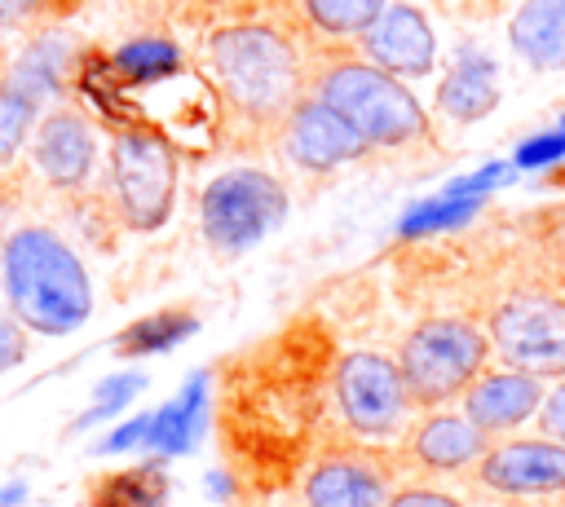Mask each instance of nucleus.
I'll return each instance as SVG.
<instances>
[{
    "label": "nucleus",
    "mask_w": 565,
    "mask_h": 507,
    "mask_svg": "<svg viewBox=\"0 0 565 507\" xmlns=\"http://www.w3.org/2000/svg\"><path fill=\"white\" fill-rule=\"evenodd\" d=\"M481 207L477 194H459V190H446L441 198H428L419 203L406 220H402V234H424V229H441V225H455V220H468L472 212Z\"/></svg>",
    "instance_id": "obj_23"
},
{
    "label": "nucleus",
    "mask_w": 565,
    "mask_h": 507,
    "mask_svg": "<svg viewBox=\"0 0 565 507\" xmlns=\"http://www.w3.org/2000/svg\"><path fill=\"white\" fill-rule=\"evenodd\" d=\"M335 401H340L344 423L366 436L393 432L411 406L397 362H388L380 353H349L335 366Z\"/></svg>",
    "instance_id": "obj_8"
},
{
    "label": "nucleus",
    "mask_w": 565,
    "mask_h": 507,
    "mask_svg": "<svg viewBox=\"0 0 565 507\" xmlns=\"http://www.w3.org/2000/svg\"><path fill=\"white\" fill-rule=\"evenodd\" d=\"M384 507H459V503L450 494H441V489H402Z\"/></svg>",
    "instance_id": "obj_31"
},
{
    "label": "nucleus",
    "mask_w": 565,
    "mask_h": 507,
    "mask_svg": "<svg viewBox=\"0 0 565 507\" xmlns=\"http://www.w3.org/2000/svg\"><path fill=\"white\" fill-rule=\"evenodd\" d=\"M366 53L388 75H424L437 53L433 26L415 4H388L366 31Z\"/></svg>",
    "instance_id": "obj_11"
},
{
    "label": "nucleus",
    "mask_w": 565,
    "mask_h": 507,
    "mask_svg": "<svg viewBox=\"0 0 565 507\" xmlns=\"http://www.w3.org/2000/svg\"><path fill=\"white\" fill-rule=\"evenodd\" d=\"M31 123H35V106H31V101H22L18 93L0 88V168L18 154V145L26 141Z\"/></svg>",
    "instance_id": "obj_26"
},
{
    "label": "nucleus",
    "mask_w": 565,
    "mask_h": 507,
    "mask_svg": "<svg viewBox=\"0 0 565 507\" xmlns=\"http://www.w3.org/2000/svg\"><path fill=\"white\" fill-rule=\"evenodd\" d=\"M221 88L252 115H278L296 101L300 62L296 48L269 26H225L207 40Z\"/></svg>",
    "instance_id": "obj_2"
},
{
    "label": "nucleus",
    "mask_w": 565,
    "mask_h": 507,
    "mask_svg": "<svg viewBox=\"0 0 565 507\" xmlns=\"http://www.w3.org/2000/svg\"><path fill=\"white\" fill-rule=\"evenodd\" d=\"M0 278L9 313L40 335H71L93 313V282L84 260L44 225H22L0 247Z\"/></svg>",
    "instance_id": "obj_1"
},
{
    "label": "nucleus",
    "mask_w": 565,
    "mask_h": 507,
    "mask_svg": "<svg viewBox=\"0 0 565 507\" xmlns=\"http://www.w3.org/2000/svg\"><path fill=\"white\" fill-rule=\"evenodd\" d=\"M441 110L455 115V119H481L494 101H499V88H494V62H486L481 53H468L446 79H441Z\"/></svg>",
    "instance_id": "obj_19"
},
{
    "label": "nucleus",
    "mask_w": 565,
    "mask_h": 507,
    "mask_svg": "<svg viewBox=\"0 0 565 507\" xmlns=\"http://www.w3.org/2000/svg\"><path fill=\"white\" fill-rule=\"evenodd\" d=\"M305 13L327 35H366L384 13V0H305Z\"/></svg>",
    "instance_id": "obj_21"
},
{
    "label": "nucleus",
    "mask_w": 565,
    "mask_h": 507,
    "mask_svg": "<svg viewBox=\"0 0 565 507\" xmlns=\"http://www.w3.org/2000/svg\"><path fill=\"white\" fill-rule=\"evenodd\" d=\"M309 507H384V476L362 459H327L305 481Z\"/></svg>",
    "instance_id": "obj_14"
},
{
    "label": "nucleus",
    "mask_w": 565,
    "mask_h": 507,
    "mask_svg": "<svg viewBox=\"0 0 565 507\" xmlns=\"http://www.w3.org/2000/svg\"><path fill=\"white\" fill-rule=\"evenodd\" d=\"M163 498V476L154 467H137L128 476H115L97 507H154Z\"/></svg>",
    "instance_id": "obj_24"
},
{
    "label": "nucleus",
    "mask_w": 565,
    "mask_h": 507,
    "mask_svg": "<svg viewBox=\"0 0 565 507\" xmlns=\"http://www.w3.org/2000/svg\"><path fill=\"white\" fill-rule=\"evenodd\" d=\"M150 441V414H137L128 423H119L106 441H102V454H124V450H141Z\"/></svg>",
    "instance_id": "obj_29"
},
{
    "label": "nucleus",
    "mask_w": 565,
    "mask_h": 507,
    "mask_svg": "<svg viewBox=\"0 0 565 507\" xmlns=\"http://www.w3.org/2000/svg\"><path fill=\"white\" fill-rule=\"evenodd\" d=\"M62 66H66V40L62 35H40L35 44H26L18 53V62L9 66L4 88L40 110V101H49L62 88Z\"/></svg>",
    "instance_id": "obj_18"
},
{
    "label": "nucleus",
    "mask_w": 565,
    "mask_h": 507,
    "mask_svg": "<svg viewBox=\"0 0 565 507\" xmlns=\"http://www.w3.org/2000/svg\"><path fill=\"white\" fill-rule=\"evenodd\" d=\"M490 335L499 357L521 375H565V300L516 295L494 309Z\"/></svg>",
    "instance_id": "obj_7"
},
{
    "label": "nucleus",
    "mask_w": 565,
    "mask_h": 507,
    "mask_svg": "<svg viewBox=\"0 0 565 507\" xmlns=\"http://www.w3.org/2000/svg\"><path fill=\"white\" fill-rule=\"evenodd\" d=\"M282 216H287V190L260 168L221 172L199 198L203 238L216 251L256 247L265 234H274L282 225Z\"/></svg>",
    "instance_id": "obj_5"
},
{
    "label": "nucleus",
    "mask_w": 565,
    "mask_h": 507,
    "mask_svg": "<svg viewBox=\"0 0 565 507\" xmlns=\"http://www.w3.org/2000/svg\"><path fill=\"white\" fill-rule=\"evenodd\" d=\"M31 4H35V0H0V26H4V22L26 18V13H31Z\"/></svg>",
    "instance_id": "obj_32"
},
{
    "label": "nucleus",
    "mask_w": 565,
    "mask_h": 507,
    "mask_svg": "<svg viewBox=\"0 0 565 507\" xmlns=\"http://www.w3.org/2000/svg\"><path fill=\"white\" fill-rule=\"evenodd\" d=\"M194 317L190 313H150L141 322H132L124 335H119V353H163L172 344H181L185 335H194Z\"/></svg>",
    "instance_id": "obj_20"
},
{
    "label": "nucleus",
    "mask_w": 565,
    "mask_h": 507,
    "mask_svg": "<svg viewBox=\"0 0 565 507\" xmlns=\"http://www.w3.org/2000/svg\"><path fill=\"white\" fill-rule=\"evenodd\" d=\"M512 48L539 71H565V0H525L508 26Z\"/></svg>",
    "instance_id": "obj_15"
},
{
    "label": "nucleus",
    "mask_w": 565,
    "mask_h": 507,
    "mask_svg": "<svg viewBox=\"0 0 565 507\" xmlns=\"http://www.w3.org/2000/svg\"><path fill=\"white\" fill-rule=\"evenodd\" d=\"M481 481L494 494H516V498L556 494V489H565V445L552 436L494 445L481 459Z\"/></svg>",
    "instance_id": "obj_9"
},
{
    "label": "nucleus",
    "mask_w": 565,
    "mask_h": 507,
    "mask_svg": "<svg viewBox=\"0 0 565 507\" xmlns=\"http://www.w3.org/2000/svg\"><path fill=\"white\" fill-rule=\"evenodd\" d=\"M561 154H565V123L552 128V132H543V137H534V141H525V145L516 150V163H521V168H543V163H552V159H561Z\"/></svg>",
    "instance_id": "obj_27"
},
{
    "label": "nucleus",
    "mask_w": 565,
    "mask_h": 507,
    "mask_svg": "<svg viewBox=\"0 0 565 507\" xmlns=\"http://www.w3.org/2000/svg\"><path fill=\"white\" fill-rule=\"evenodd\" d=\"M415 459L437 472L468 467L472 459H486V432L468 414H433L415 432Z\"/></svg>",
    "instance_id": "obj_16"
},
{
    "label": "nucleus",
    "mask_w": 565,
    "mask_h": 507,
    "mask_svg": "<svg viewBox=\"0 0 565 507\" xmlns=\"http://www.w3.org/2000/svg\"><path fill=\"white\" fill-rule=\"evenodd\" d=\"M207 423V375H190V384L150 414V441L154 454H185Z\"/></svg>",
    "instance_id": "obj_17"
},
{
    "label": "nucleus",
    "mask_w": 565,
    "mask_h": 507,
    "mask_svg": "<svg viewBox=\"0 0 565 507\" xmlns=\"http://www.w3.org/2000/svg\"><path fill=\"white\" fill-rule=\"evenodd\" d=\"M366 150V141L322 101H296L291 106V119H287V154L309 168V172H327L335 163H349Z\"/></svg>",
    "instance_id": "obj_10"
},
{
    "label": "nucleus",
    "mask_w": 565,
    "mask_h": 507,
    "mask_svg": "<svg viewBox=\"0 0 565 507\" xmlns=\"http://www.w3.org/2000/svg\"><path fill=\"white\" fill-rule=\"evenodd\" d=\"M322 101L366 141V145H402L424 132V110L406 93V84L380 66L344 62L322 79Z\"/></svg>",
    "instance_id": "obj_4"
},
{
    "label": "nucleus",
    "mask_w": 565,
    "mask_h": 507,
    "mask_svg": "<svg viewBox=\"0 0 565 507\" xmlns=\"http://www.w3.org/2000/svg\"><path fill=\"white\" fill-rule=\"evenodd\" d=\"M543 432L565 445V384L552 388V397L543 401Z\"/></svg>",
    "instance_id": "obj_30"
},
{
    "label": "nucleus",
    "mask_w": 565,
    "mask_h": 507,
    "mask_svg": "<svg viewBox=\"0 0 565 507\" xmlns=\"http://www.w3.org/2000/svg\"><path fill=\"white\" fill-rule=\"evenodd\" d=\"M22 494H26L22 485H4V489H0V507H9V503H22Z\"/></svg>",
    "instance_id": "obj_33"
},
{
    "label": "nucleus",
    "mask_w": 565,
    "mask_h": 507,
    "mask_svg": "<svg viewBox=\"0 0 565 507\" xmlns=\"http://www.w3.org/2000/svg\"><path fill=\"white\" fill-rule=\"evenodd\" d=\"M177 62H181V53L168 40H132L115 53V71L128 79H159V75L177 71Z\"/></svg>",
    "instance_id": "obj_22"
},
{
    "label": "nucleus",
    "mask_w": 565,
    "mask_h": 507,
    "mask_svg": "<svg viewBox=\"0 0 565 507\" xmlns=\"http://www.w3.org/2000/svg\"><path fill=\"white\" fill-rule=\"evenodd\" d=\"M93 154H97V141H93V128L84 123V115H75V110L44 115V123L35 132V168L49 185H57V190L84 185L93 172Z\"/></svg>",
    "instance_id": "obj_12"
},
{
    "label": "nucleus",
    "mask_w": 565,
    "mask_h": 507,
    "mask_svg": "<svg viewBox=\"0 0 565 507\" xmlns=\"http://www.w3.org/2000/svg\"><path fill=\"white\" fill-rule=\"evenodd\" d=\"M141 388H146V375H110V379H102V384H97V392H93V406L75 419V428H93V423H102V419L119 414V410H124Z\"/></svg>",
    "instance_id": "obj_25"
},
{
    "label": "nucleus",
    "mask_w": 565,
    "mask_h": 507,
    "mask_svg": "<svg viewBox=\"0 0 565 507\" xmlns=\"http://www.w3.org/2000/svg\"><path fill=\"white\" fill-rule=\"evenodd\" d=\"M486 348L490 344L472 322H459V317L419 322L406 335L402 357H397L406 397L419 401V406H441V401L468 392L481 375Z\"/></svg>",
    "instance_id": "obj_3"
},
{
    "label": "nucleus",
    "mask_w": 565,
    "mask_h": 507,
    "mask_svg": "<svg viewBox=\"0 0 565 507\" xmlns=\"http://www.w3.org/2000/svg\"><path fill=\"white\" fill-rule=\"evenodd\" d=\"M22 357H26V331L9 309H0V375L13 370Z\"/></svg>",
    "instance_id": "obj_28"
},
{
    "label": "nucleus",
    "mask_w": 565,
    "mask_h": 507,
    "mask_svg": "<svg viewBox=\"0 0 565 507\" xmlns=\"http://www.w3.org/2000/svg\"><path fill=\"white\" fill-rule=\"evenodd\" d=\"M110 181L132 229H159L177 198V154L159 132H119L110 145Z\"/></svg>",
    "instance_id": "obj_6"
},
{
    "label": "nucleus",
    "mask_w": 565,
    "mask_h": 507,
    "mask_svg": "<svg viewBox=\"0 0 565 507\" xmlns=\"http://www.w3.org/2000/svg\"><path fill=\"white\" fill-rule=\"evenodd\" d=\"M539 406H543V388H539L534 375H521V370H490V375H477V384L463 392V414H468L486 436L525 423Z\"/></svg>",
    "instance_id": "obj_13"
}]
</instances>
